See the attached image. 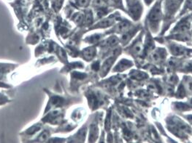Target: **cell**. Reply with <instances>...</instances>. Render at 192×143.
Wrapping results in <instances>:
<instances>
[{
	"label": "cell",
	"instance_id": "cell-3",
	"mask_svg": "<svg viewBox=\"0 0 192 143\" xmlns=\"http://www.w3.org/2000/svg\"><path fill=\"white\" fill-rule=\"evenodd\" d=\"M131 66H132V63H131V61L125 59L122 60V61L119 62L118 64L116 66L115 70H116V71H123V70H126V69L131 67Z\"/></svg>",
	"mask_w": 192,
	"mask_h": 143
},
{
	"label": "cell",
	"instance_id": "cell-15",
	"mask_svg": "<svg viewBox=\"0 0 192 143\" xmlns=\"http://www.w3.org/2000/svg\"><path fill=\"white\" fill-rule=\"evenodd\" d=\"M186 94L185 89H184V87H183V85L180 86V87L178 88V92H177V96L178 97H184Z\"/></svg>",
	"mask_w": 192,
	"mask_h": 143
},
{
	"label": "cell",
	"instance_id": "cell-24",
	"mask_svg": "<svg viewBox=\"0 0 192 143\" xmlns=\"http://www.w3.org/2000/svg\"><path fill=\"white\" fill-rule=\"evenodd\" d=\"M181 34V35H180V39H182V34ZM183 39H186V40L188 39H187V37H185V35H183Z\"/></svg>",
	"mask_w": 192,
	"mask_h": 143
},
{
	"label": "cell",
	"instance_id": "cell-11",
	"mask_svg": "<svg viewBox=\"0 0 192 143\" xmlns=\"http://www.w3.org/2000/svg\"><path fill=\"white\" fill-rule=\"evenodd\" d=\"M131 77L136 80H143V79H146L147 76L146 75V73H143V72L134 71L131 73Z\"/></svg>",
	"mask_w": 192,
	"mask_h": 143
},
{
	"label": "cell",
	"instance_id": "cell-2",
	"mask_svg": "<svg viewBox=\"0 0 192 143\" xmlns=\"http://www.w3.org/2000/svg\"><path fill=\"white\" fill-rule=\"evenodd\" d=\"M171 50L173 55L176 56H181V55H188L191 52V51L188 50L183 46H181L178 44H173L171 46Z\"/></svg>",
	"mask_w": 192,
	"mask_h": 143
},
{
	"label": "cell",
	"instance_id": "cell-22",
	"mask_svg": "<svg viewBox=\"0 0 192 143\" xmlns=\"http://www.w3.org/2000/svg\"><path fill=\"white\" fill-rule=\"evenodd\" d=\"M79 4L83 6L86 5L87 4V0H79Z\"/></svg>",
	"mask_w": 192,
	"mask_h": 143
},
{
	"label": "cell",
	"instance_id": "cell-19",
	"mask_svg": "<svg viewBox=\"0 0 192 143\" xmlns=\"http://www.w3.org/2000/svg\"><path fill=\"white\" fill-rule=\"evenodd\" d=\"M151 136H152L153 139H158V134H157L156 131L153 128H152V129H151Z\"/></svg>",
	"mask_w": 192,
	"mask_h": 143
},
{
	"label": "cell",
	"instance_id": "cell-8",
	"mask_svg": "<svg viewBox=\"0 0 192 143\" xmlns=\"http://www.w3.org/2000/svg\"><path fill=\"white\" fill-rule=\"evenodd\" d=\"M164 58H165V55H164V51H155L152 52V55H151V59L154 62H159Z\"/></svg>",
	"mask_w": 192,
	"mask_h": 143
},
{
	"label": "cell",
	"instance_id": "cell-10",
	"mask_svg": "<svg viewBox=\"0 0 192 143\" xmlns=\"http://www.w3.org/2000/svg\"><path fill=\"white\" fill-rule=\"evenodd\" d=\"M143 50V47H142V44L140 42H137L134 44V46L131 48V52L134 55H140Z\"/></svg>",
	"mask_w": 192,
	"mask_h": 143
},
{
	"label": "cell",
	"instance_id": "cell-25",
	"mask_svg": "<svg viewBox=\"0 0 192 143\" xmlns=\"http://www.w3.org/2000/svg\"><path fill=\"white\" fill-rule=\"evenodd\" d=\"M187 118H188V119L189 120L190 122L192 123V116H188Z\"/></svg>",
	"mask_w": 192,
	"mask_h": 143
},
{
	"label": "cell",
	"instance_id": "cell-17",
	"mask_svg": "<svg viewBox=\"0 0 192 143\" xmlns=\"http://www.w3.org/2000/svg\"><path fill=\"white\" fill-rule=\"evenodd\" d=\"M104 4H105L104 0H94V5L96 7H102Z\"/></svg>",
	"mask_w": 192,
	"mask_h": 143
},
{
	"label": "cell",
	"instance_id": "cell-20",
	"mask_svg": "<svg viewBox=\"0 0 192 143\" xmlns=\"http://www.w3.org/2000/svg\"><path fill=\"white\" fill-rule=\"evenodd\" d=\"M48 133L47 132H45L44 133H43L41 135H40V139L41 141L45 140V139H46L47 138H48Z\"/></svg>",
	"mask_w": 192,
	"mask_h": 143
},
{
	"label": "cell",
	"instance_id": "cell-18",
	"mask_svg": "<svg viewBox=\"0 0 192 143\" xmlns=\"http://www.w3.org/2000/svg\"><path fill=\"white\" fill-rule=\"evenodd\" d=\"M110 113H109L107 114V116L106 118V120H105V128L107 129H110Z\"/></svg>",
	"mask_w": 192,
	"mask_h": 143
},
{
	"label": "cell",
	"instance_id": "cell-5",
	"mask_svg": "<svg viewBox=\"0 0 192 143\" xmlns=\"http://www.w3.org/2000/svg\"><path fill=\"white\" fill-rule=\"evenodd\" d=\"M115 61H116V58H115V57H110V58H109L108 59L106 60V61L104 63L102 68V72L104 75L106 74L107 72L109 71V70L110 69V67H111L112 65L113 64Z\"/></svg>",
	"mask_w": 192,
	"mask_h": 143
},
{
	"label": "cell",
	"instance_id": "cell-12",
	"mask_svg": "<svg viewBox=\"0 0 192 143\" xmlns=\"http://www.w3.org/2000/svg\"><path fill=\"white\" fill-rule=\"evenodd\" d=\"M95 49L94 48L91 47V48H88L87 49H86L85 52H84V55L85 57L88 58L89 60L91 59L95 55Z\"/></svg>",
	"mask_w": 192,
	"mask_h": 143
},
{
	"label": "cell",
	"instance_id": "cell-4",
	"mask_svg": "<svg viewBox=\"0 0 192 143\" xmlns=\"http://www.w3.org/2000/svg\"><path fill=\"white\" fill-rule=\"evenodd\" d=\"M141 13H142L141 7H140L139 4L134 5L129 10V14L131 15V18H133L134 20H137V19L140 18Z\"/></svg>",
	"mask_w": 192,
	"mask_h": 143
},
{
	"label": "cell",
	"instance_id": "cell-6",
	"mask_svg": "<svg viewBox=\"0 0 192 143\" xmlns=\"http://www.w3.org/2000/svg\"><path fill=\"white\" fill-rule=\"evenodd\" d=\"M130 26H131V25L128 21H122V22L119 23L116 26V31L123 34L130 29Z\"/></svg>",
	"mask_w": 192,
	"mask_h": 143
},
{
	"label": "cell",
	"instance_id": "cell-9",
	"mask_svg": "<svg viewBox=\"0 0 192 143\" xmlns=\"http://www.w3.org/2000/svg\"><path fill=\"white\" fill-rule=\"evenodd\" d=\"M98 135H99V130H98V127L96 125H92L91 126L90 129V135H89V138H90L91 142L95 141V139L97 138Z\"/></svg>",
	"mask_w": 192,
	"mask_h": 143
},
{
	"label": "cell",
	"instance_id": "cell-27",
	"mask_svg": "<svg viewBox=\"0 0 192 143\" xmlns=\"http://www.w3.org/2000/svg\"><path fill=\"white\" fill-rule=\"evenodd\" d=\"M130 1H133V0H130Z\"/></svg>",
	"mask_w": 192,
	"mask_h": 143
},
{
	"label": "cell",
	"instance_id": "cell-13",
	"mask_svg": "<svg viewBox=\"0 0 192 143\" xmlns=\"http://www.w3.org/2000/svg\"><path fill=\"white\" fill-rule=\"evenodd\" d=\"M113 23V19L107 18V19H105V20H104L103 21H102V22L99 23L97 25L99 27H104V28H105V27L110 26V25H111Z\"/></svg>",
	"mask_w": 192,
	"mask_h": 143
},
{
	"label": "cell",
	"instance_id": "cell-1",
	"mask_svg": "<svg viewBox=\"0 0 192 143\" xmlns=\"http://www.w3.org/2000/svg\"><path fill=\"white\" fill-rule=\"evenodd\" d=\"M161 15V13L160 7L158 5H156L155 7H153V9L151 10L148 16L149 22L151 24V27H152V28H154V26L158 24V22L160 20Z\"/></svg>",
	"mask_w": 192,
	"mask_h": 143
},
{
	"label": "cell",
	"instance_id": "cell-16",
	"mask_svg": "<svg viewBox=\"0 0 192 143\" xmlns=\"http://www.w3.org/2000/svg\"><path fill=\"white\" fill-rule=\"evenodd\" d=\"M178 110H187L188 108V106L184 103H181V102H178L175 105Z\"/></svg>",
	"mask_w": 192,
	"mask_h": 143
},
{
	"label": "cell",
	"instance_id": "cell-26",
	"mask_svg": "<svg viewBox=\"0 0 192 143\" xmlns=\"http://www.w3.org/2000/svg\"><path fill=\"white\" fill-rule=\"evenodd\" d=\"M190 103H191V107H192V100H191V102H190Z\"/></svg>",
	"mask_w": 192,
	"mask_h": 143
},
{
	"label": "cell",
	"instance_id": "cell-21",
	"mask_svg": "<svg viewBox=\"0 0 192 143\" xmlns=\"http://www.w3.org/2000/svg\"><path fill=\"white\" fill-rule=\"evenodd\" d=\"M92 21V15L91 13H88L87 15H86V22L88 23H91Z\"/></svg>",
	"mask_w": 192,
	"mask_h": 143
},
{
	"label": "cell",
	"instance_id": "cell-14",
	"mask_svg": "<svg viewBox=\"0 0 192 143\" xmlns=\"http://www.w3.org/2000/svg\"><path fill=\"white\" fill-rule=\"evenodd\" d=\"M118 42V39L116 38V37H113L107 40V45H110V46H114V45L117 44Z\"/></svg>",
	"mask_w": 192,
	"mask_h": 143
},
{
	"label": "cell",
	"instance_id": "cell-7",
	"mask_svg": "<svg viewBox=\"0 0 192 143\" xmlns=\"http://www.w3.org/2000/svg\"><path fill=\"white\" fill-rule=\"evenodd\" d=\"M135 33V30H128L126 32L123 33L121 36V42L123 44L128 43V41L131 39L134 34Z\"/></svg>",
	"mask_w": 192,
	"mask_h": 143
},
{
	"label": "cell",
	"instance_id": "cell-23",
	"mask_svg": "<svg viewBox=\"0 0 192 143\" xmlns=\"http://www.w3.org/2000/svg\"><path fill=\"white\" fill-rule=\"evenodd\" d=\"M188 7L190 9H192V0H189L188 2Z\"/></svg>",
	"mask_w": 192,
	"mask_h": 143
}]
</instances>
